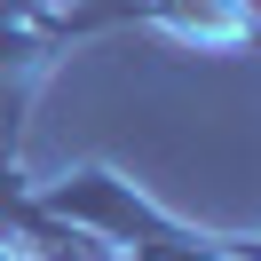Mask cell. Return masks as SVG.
<instances>
[{"mask_svg": "<svg viewBox=\"0 0 261 261\" xmlns=\"http://www.w3.org/2000/svg\"><path fill=\"white\" fill-rule=\"evenodd\" d=\"M111 24L166 32L174 48H198V56L253 48V8H245V0H80V8H56V32L64 40H95V32H111Z\"/></svg>", "mask_w": 261, "mask_h": 261, "instance_id": "obj_1", "label": "cell"}]
</instances>
